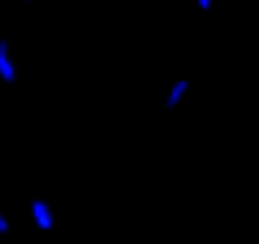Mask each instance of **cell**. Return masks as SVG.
<instances>
[{
    "label": "cell",
    "instance_id": "obj_1",
    "mask_svg": "<svg viewBox=\"0 0 259 244\" xmlns=\"http://www.w3.org/2000/svg\"><path fill=\"white\" fill-rule=\"evenodd\" d=\"M0 79L8 84L16 82V64L11 59V44L6 38H0Z\"/></svg>",
    "mask_w": 259,
    "mask_h": 244
},
{
    "label": "cell",
    "instance_id": "obj_2",
    "mask_svg": "<svg viewBox=\"0 0 259 244\" xmlns=\"http://www.w3.org/2000/svg\"><path fill=\"white\" fill-rule=\"evenodd\" d=\"M31 211H33V221H36V226H38V229L49 231V229L54 226V216H51V209H49V204H46V201L33 198V201H31Z\"/></svg>",
    "mask_w": 259,
    "mask_h": 244
},
{
    "label": "cell",
    "instance_id": "obj_5",
    "mask_svg": "<svg viewBox=\"0 0 259 244\" xmlns=\"http://www.w3.org/2000/svg\"><path fill=\"white\" fill-rule=\"evenodd\" d=\"M196 3H198V8H201V11H211L213 0H196Z\"/></svg>",
    "mask_w": 259,
    "mask_h": 244
},
{
    "label": "cell",
    "instance_id": "obj_6",
    "mask_svg": "<svg viewBox=\"0 0 259 244\" xmlns=\"http://www.w3.org/2000/svg\"><path fill=\"white\" fill-rule=\"evenodd\" d=\"M23 3H31V0H23Z\"/></svg>",
    "mask_w": 259,
    "mask_h": 244
},
{
    "label": "cell",
    "instance_id": "obj_3",
    "mask_svg": "<svg viewBox=\"0 0 259 244\" xmlns=\"http://www.w3.org/2000/svg\"><path fill=\"white\" fill-rule=\"evenodd\" d=\"M186 92H188V79L173 82V87H170V92H168V97H165V109H176V107L183 102Z\"/></svg>",
    "mask_w": 259,
    "mask_h": 244
},
{
    "label": "cell",
    "instance_id": "obj_4",
    "mask_svg": "<svg viewBox=\"0 0 259 244\" xmlns=\"http://www.w3.org/2000/svg\"><path fill=\"white\" fill-rule=\"evenodd\" d=\"M8 229H11V224H8V219H6L3 214H0V234H6Z\"/></svg>",
    "mask_w": 259,
    "mask_h": 244
}]
</instances>
